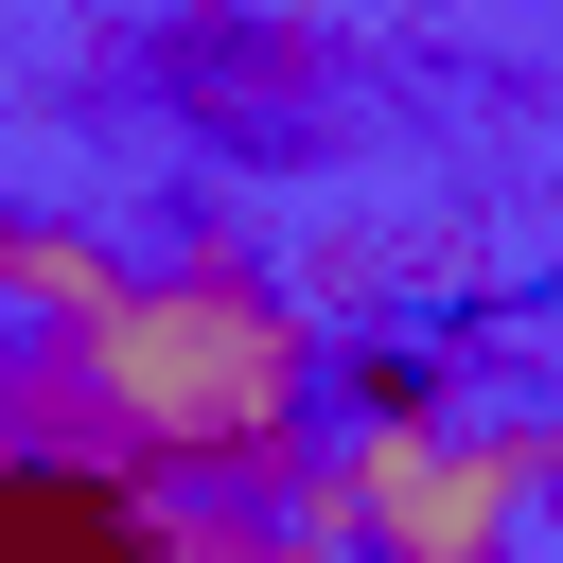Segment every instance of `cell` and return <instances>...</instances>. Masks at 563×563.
<instances>
[{"label":"cell","instance_id":"cell-1","mask_svg":"<svg viewBox=\"0 0 563 563\" xmlns=\"http://www.w3.org/2000/svg\"><path fill=\"white\" fill-rule=\"evenodd\" d=\"M0 440L123 457L158 493H299L317 457V317L264 264H123L106 317H0Z\"/></svg>","mask_w":563,"mask_h":563},{"label":"cell","instance_id":"cell-2","mask_svg":"<svg viewBox=\"0 0 563 563\" xmlns=\"http://www.w3.org/2000/svg\"><path fill=\"white\" fill-rule=\"evenodd\" d=\"M528 475H545V422H440L405 369H369V422L299 457L282 510L334 563H528Z\"/></svg>","mask_w":563,"mask_h":563},{"label":"cell","instance_id":"cell-3","mask_svg":"<svg viewBox=\"0 0 563 563\" xmlns=\"http://www.w3.org/2000/svg\"><path fill=\"white\" fill-rule=\"evenodd\" d=\"M528 510H563V422H545V475H528Z\"/></svg>","mask_w":563,"mask_h":563}]
</instances>
